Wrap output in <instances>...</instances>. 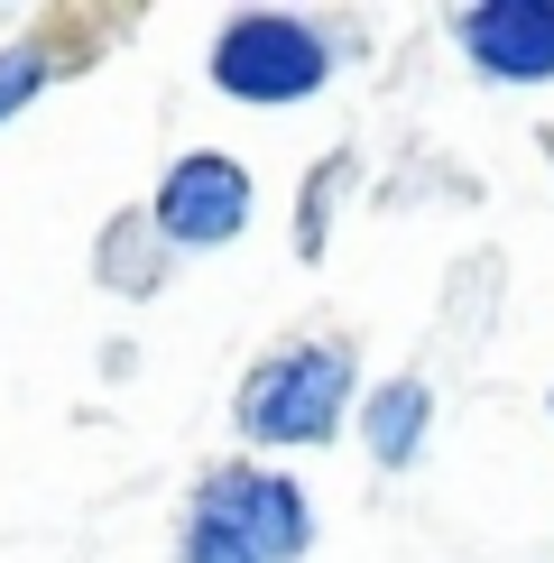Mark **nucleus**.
<instances>
[{"mask_svg":"<svg viewBox=\"0 0 554 563\" xmlns=\"http://www.w3.org/2000/svg\"><path fill=\"white\" fill-rule=\"evenodd\" d=\"M352 407H361V351L352 342H287V351L241 369L231 426L259 453H314V443L342 434Z\"/></svg>","mask_w":554,"mask_h":563,"instance_id":"f257e3e1","label":"nucleus"},{"mask_svg":"<svg viewBox=\"0 0 554 563\" xmlns=\"http://www.w3.org/2000/svg\"><path fill=\"white\" fill-rule=\"evenodd\" d=\"M203 75H213L231 102H250V111H287V102H314V92L333 84V46H323V29L296 19V10H241V19H222Z\"/></svg>","mask_w":554,"mask_h":563,"instance_id":"f03ea898","label":"nucleus"},{"mask_svg":"<svg viewBox=\"0 0 554 563\" xmlns=\"http://www.w3.org/2000/svg\"><path fill=\"white\" fill-rule=\"evenodd\" d=\"M195 508H203V518H222L259 563H306V545H314V499H306V481L259 472V462H222V472H203Z\"/></svg>","mask_w":554,"mask_h":563,"instance_id":"7ed1b4c3","label":"nucleus"},{"mask_svg":"<svg viewBox=\"0 0 554 563\" xmlns=\"http://www.w3.org/2000/svg\"><path fill=\"white\" fill-rule=\"evenodd\" d=\"M250 167L241 157H222V148H195V157H176L167 176H157V203H148V222H157V241L167 250H222V241H241L250 231Z\"/></svg>","mask_w":554,"mask_h":563,"instance_id":"20e7f679","label":"nucleus"},{"mask_svg":"<svg viewBox=\"0 0 554 563\" xmlns=\"http://www.w3.org/2000/svg\"><path fill=\"white\" fill-rule=\"evenodd\" d=\"M462 56L490 84H554V0H472Z\"/></svg>","mask_w":554,"mask_h":563,"instance_id":"39448f33","label":"nucleus"},{"mask_svg":"<svg viewBox=\"0 0 554 563\" xmlns=\"http://www.w3.org/2000/svg\"><path fill=\"white\" fill-rule=\"evenodd\" d=\"M352 426H361V443H369V462H379V472H407L416 453H425V434H434V388L416 379H379L352 407Z\"/></svg>","mask_w":554,"mask_h":563,"instance_id":"423d86ee","label":"nucleus"},{"mask_svg":"<svg viewBox=\"0 0 554 563\" xmlns=\"http://www.w3.org/2000/svg\"><path fill=\"white\" fill-rule=\"evenodd\" d=\"M46 84H56V56L46 46H0V121H19Z\"/></svg>","mask_w":554,"mask_h":563,"instance_id":"0eeeda50","label":"nucleus"},{"mask_svg":"<svg viewBox=\"0 0 554 563\" xmlns=\"http://www.w3.org/2000/svg\"><path fill=\"white\" fill-rule=\"evenodd\" d=\"M176 563H259V554H250L222 518H203V508H195V518H185V536H176Z\"/></svg>","mask_w":554,"mask_h":563,"instance_id":"6e6552de","label":"nucleus"}]
</instances>
